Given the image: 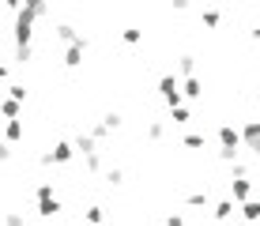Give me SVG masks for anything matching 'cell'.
Instances as JSON below:
<instances>
[{"label": "cell", "instance_id": "24", "mask_svg": "<svg viewBox=\"0 0 260 226\" xmlns=\"http://www.w3.org/2000/svg\"><path fill=\"white\" fill-rule=\"evenodd\" d=\"M8 98H12V102H26V87L12 83V87H8Z\"/></svg>", "mask_w": 260, "mask_h": 226}, {"label": "cell", "instance_id": "30", "mask_svg": "<svg viewBox=\"0 0 260 226\" xmlns=\"http://www.w3.org/2000/svg\"><path fill=\"white\" fill-rule=\"evenodd\" d=\"M0 162H12V147L8 143H0Z\"/></svg>", "mask_w": 260, "mask_h": 226}, {"label": "cell", "instance_id": "6", "mask_svg": "<svg viewBox=\"0 0 260 226\" xmlns=\"http://www.w3.org/2000/svg\"><path fill=\"white\" fill-rule=\"evenodd\" d=\"M83 53H87V34H79V38L64 49V68H79L83 64Z\"/></svg>", "mask_w": 260, "mask_h": 226}, {"label": "cell", "instance_id": "1", "mask_svg": "<svg viewBox=\"0 0 260 226\" xmlns=\"http://www.w3.org/2000/svg\"><path fill=\"white\" fill-rule=\"evenodd\" d=\"M34 200H38L42 219H57L60 215V200H57V192H53V181H42V185L34 188Z\"/></svg>", "mask_w": 260, "mask_h": 226}, {"label": "cell", "instance_id": "23", "mask_svg": "<svg viewBox=\"0 0 260 226\" xmlns=\"http://www.w3.org/2000/svg\"><path fill=\"white\" fill-rule=\"evenodd\" d=\"M102 128H106V132H117V128H121V113H106V117H102Z\"/></svg>", "mask_w": 260, "mask_h": 226}, {"label": "cell", "instance_id": "12", "mask_svg": "<svg viewBox=\"0 0 260 226\" xmlns=\"http://www.w3.org/2000/svg\"><path fill=\"white\" fill-rule=\"evenodd\" d=\"M215 222H226L230 219V215H234V200H219V204H215Z\"/></svg>", "mask_w": 260, "mask_h": 226}, {"label": "cell", "instance_id": "10", "mask_svg": "<svg viewBox=\"0 0 260 226\" xmlns=\"http://www.w3.org/2000/svg\"><path fill=\"white\" fill-rule=\"evenodd\" d=\"M4 140H8V147H12V143H19V140H23V121H8V124H4Z\"/></svg>", "mask_w": 260, "mask_h": 226}, {"label": "cell", "instance_id": "31", "mask_svg": "<svg viewBox=\"0 0 260 226\" xmlns=\"http://www.w3.org/2000/svg\"><path fill=\"white\" fill-rule=\"evenodd\" d=\"M0 79H8V64H0Z\"/></svg>", "mask_w": 260, "mask_h": 226}, {"label": "cell", "instance_id": "2", "mask_svg": "<svg viewBox=\"0 0 260 226\" xmlns=\"http://www.w3.org/2000/svg\"><path fill=\"white\" fill-rule=\"evenodd\" d=\"M72 158H76L72 140H60V143H53L49 155H42V166H64V162H72Z\"/></svg>", "mask_w": 260, "mask_h": 226}, {"label": "cell", "instance_id": "29", "mask_svg": "<svg viewBox=\"0 0 260 226\" xmlns=\"http://www.w3.org/2000/svg\"><path fill=\"white\" fill-rule=\"evenodd\" d=\"M166 226H185V219H181V211H174V215H166Z\"/></svg>", "mask_w": 260, "mask_h": 226}, {"label": "cell", "instance_id": "21", "mask_svg": "<svg viewBox=\"0 0 260 226\" xmlns=\"http://www.w3.org/2000/svg\"><path fill=\"white\" fill-rule=\"evenodd\" d=\"M162 136H166V124H162V121H151V124H147V140H155V143H158Z\"/></svg>", "mask_w": 260, "mask_h": 226}, {"label": "cell", "instance_id": "15", "mask_svg": "<svg viewBox=\"0 0 260 226\" xmlns=\"http://www.w3.org/2000/svg\"><path fill=\"white\" fill-rule=\"evenodd\" d=\"M57 38L72 45V42H76V38H79V30H76V26H72V23H57Z\"/></svg>", "mask_w": 260, "mask_h": 226}, {"label": "cell", "instance_id": "28", "mask_svg": "<svg viewBox=\"0 0 260 226\" xmlns=\"http://www.w3.org/2000/svg\"><path fill=\"white\" fill-rule=\"evenodd\" d=\"M83 162H87V170H91V174L102 170V155H91V158H83Z\"/></svg>", "mask_w": 260, "mask_h": 226}, {"label": "cell", "instance_id": "16", "mask_svg": "<svg viewBox=\"0 0 260 226\" xmlns=\"http://www.w3.org/2000/svg\"><path fill=\"white\" fill-rule=\"evenodd\" d=\"M121 42H124V45H140V42H143V30H140V26H124V30H121Z\"/></svg>", "mask_w": 260, "mask_h": 226}, {"label": "cell", "instance_id": "3", "mask_svg": "<svg viewBox=\"0 0 260 226\" xmlns=\"http://www.w3.org/2000/svg\"><path fill=\"white\" fill-rule=\"evenodd\" d=\"M158 98H162L170 110H174V106H181V83H177V79L170 76V72H166L162 79H158Z\"/></svg>", "mask_w": 260, "mask_h": 226}, {"label": "cell", "instance_id": "8", "mask_svg": "<svg viewBox=\"0 0 260 226\" xmlns=\"http://www.w3.org/2000/svg\"><path fill=\"white\" fill-rule=\"evenodd\" d=\"M72 147H76V151H79V155H83V158L98 155V140H94L91 132H76V140H72Z\"/></svg>", "mask_w": 260, "mask_h": 226}, {"label": "cell", "instance_id": "9", "mask_svg": "<svg viewBox=\"0 0 260 226\" xmlns=\"http://www.w3.org/2000/svg\"><path fill=\"white\" fill-rule=\"evenodd\" d=\"M181 94H185V98H192V102H196V98H204V79H200V76H192V79H185V87H181Z\"/></svg>", "mask_w": 260, "mask_h": 226}, {"label": "cell", "instance_id": "27", "mask_svg": "<svg viewBox=\"0 0 260 226\" xmlns=\"http://www.w3.org/2000/svg\"><path fill=\"white\" fill-rule=\"evenodd\" d=\"M222 23V12H204V26H219Z\"/></svg>", "mask_w": 260, "mask_h": 226}, {"label": "cell", "instance_id": "26", "mask_svg": "<svg viewBox=\"0 0 260 226\" xmlns=\"http://www.w3.org/2000/svg\"><path fill=\"white\" fill-rule=\"evenodd\" d=\"M4 226H26V219H23L19 211H8V215H4Z\"/></svg>", "mask_w": 260, "mask_h": 226}, {"label": "cell", "instance_id": "7", "mask_svg": "<svg viewBox=\"0 0 260 226\" xmlns=\"http://www.w3.org/2000/svg\"><path fill=\"white\" fill-rule=\"evenodd\" d=\"M230 200H234V204H249V200H253V185H249V177L230 181Z\"/></svg>", "mask_w": 260, "mask_h": 226}, {"label": "cell", "instance_id": "5", "mask_svg": "<svg viewBox=\"0 0 260 226\" xmlns=\"http://www.w3.org/2000/svg\"><path fill=\"white\" fill-rule=\"evenodd\" d=\"M238 132H241V147H249L260 158V121H245Z\"/></svg>", "mask_w": 260, "mask_h": 226}, {"label": "cell", "instance_id": "32", "mask_svg": "<svg viewBox=\"0 0 260 226\" xmlns=\"http://www.w3.org/2000/svg\"><path fill=\"white\" fill-rule=\"evenodd\" d=\"M253 38H256V42H260V23H256V26H253Z\"/></svg>", "mask_w": 260, "mask_h": 226}, {"label": "cell", "instance_id": "22", "mask_svg": "<svg viewBox=\"0 0 260 226\" xmlns=\"http://www.w3.org/2000/svg\"><path fill=\"white\" fill-rule=\"evenodd\" d=\"M102 181H106L110 188H117L121 181H124V170H117V166H113V170H106V177H102Z\"/></svg>", "mask_w": 260, "mask_h": 226}, {"label": "cell", "instance_id": "19", "mask_svg": "<svg viewBox=\"0 0 260 226\" xmlns=\"http://www.w3.org/2000/svg\"><path fill=\"white\" fill-rule=\"evenodd\" d=\"M0 113H4V121H19V102L4 98V102H0Z\"/></svg>", "mask_w": 260, "mask_h": 226}, {"label": "cell", "instance_id": "11", "mask_svg": "<svg viewBox=\"0 0 260 226\" xmlns=\"http://www.w3.org/2000/svg\"><path fill=\"white\" fill-rule=\"evenodd\" d=\"M177 68H181L185 79H192L196 76V57H192V53H181V57H177Z\"/></svg>", "mask_w": 260, "mask_h": 226}, {"label": "cell", "instance_id": "18", "mask_svg": "<svg viewBox=\"0 0 260 226\" xmlns=\"http://www.w3.org/2000/svg\"><path fill=\"white\" fill-rule=\"evenodd\" d=\"M83 219L91 222V226H102V222H106V207H98V204H94V207H87Z\"/></svg>", "mask_w": 260, "mask_h": 226}, {"label": "cell", "instance_id": "14", "mask_svg": "<svg viewBox=\"0 0 260 226\" xmlns=\"http://www.w3.org/2000/svg\"><path fill=\"white\" fill-rule=\"evenodd\" d=\"M170 121H174V124H189L192 110H189V106H174V110H170Z\"/></svg>", "mask_w": 260, "mask_h": 226}, {"label": "cell", "instance_id": "25", "mask_svg": "<svg viewBox=\"0 0 260 226\" xmlns=\"http://www.w3.org/2000/svg\"><path fill=\"white\" fill-rule=\"evenodd\" d=\"M230 177H249V166H245V162H230Z\"/></svg>", "mask_w": 260, "mask_h": 226}, {"label": "cell", "instance_id": "20", "mask_svg": "<svg viewBox=\"0 0 260 226\" xmlns=\"http://www.w3.org/2000/svg\"><path fill=\"white\" fill-rule=\"evenodd\" d=\"M204 143H208V136H200V132H189V136H185V147H189V151H200Z\"/></svg>", "mask_w": 260, "mask_h": 226}, {"label": "cell", "instance_id": "17", "mask_svg": "<svg viewBox=\"0 0 260 226\" xmlns=\"http://www.w3.org/2000/svg\"><path fill=\"white\" fill-rule=\"evenodd\" d=\"M208 200H211L208 188H200V192H189V196H185V204H189V207H208Z\"/></svg>", "mask_w": 260, "mask_h": 226}, {"label": "cell", "instance_id": "13", "mask_svg": "<svg viewBox=\"0 0 260 226\" xmlns=\"http://www.w3.org/2000/svg\"><path fill=\"white\" fill-rule=\"evenodd\" d=\"M241 219H245V222H260V200L241 204Z\"/></svg>", "mask_w": 260, "mask_h": 226}, {"label": "cell", "instance_id": "4", "mask_svg": "<svg viewBox=\"0 0 260 226\" xmlns=\"http://www.w3.org/2000/svg\"><path fill=\"white\" fill-rule=\"evenodd\" d=\"M219 151L222 155H238L241 151V132L234 124H219Z\"/></svg>", "mask_w": 260, "mask_h": 226}, {"label": "cell", "instance_id": "33", "mask_svg": "<svg viewBox=\"0 0 260 226\" xmlns=\"http://www.w3.org/2000/svg\"><path fill=\"white\" fill-rule=\"evenodd\" d=\"M256 106H260V90H256Z\"/></svg>", "mask_w": 260, "mask_h": 226}]
</instances>
